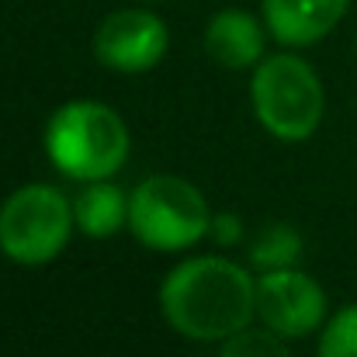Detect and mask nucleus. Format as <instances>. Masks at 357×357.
<instances>
[{
	"mask_svg": "<svg viewBox=\"0 0 357 357\" xmlns=\"http://www.w3.org/2000/svg\"><path fill=\"white\" fill-rule=\"evenodd\" d=\"M163 323L195 344H222L257 323V271L222 253L174 264L156 291Z\"/></svg>",
	"mask_w": 357,
	"mask_h": 357,
	"instance_id": "f257e3e1",
	"label": "nucleus"
},
{
	"mask_svg": "<svg viewBox=\"0 0 357 357\" xmlns=\"http://www.w3.org/2000/svg\"><path fill=\"white\" fill-rule=\"evenodd\" d=\"M42 149L52 170L73 184L112 181L132 156V132L112 105L73 98L49 115L42 128Z\"/></svg>",
	"mask_w": 357,
	"mask_h": 357,
	"instance_id": "f03ea898",
	"label": "nucleus"
},
{
	"mask_svg": "<svg viewBox=\"0 0 357 357\" xmlns=\"http://www.w3.org/2000/svg\"><path fill=\"white\" fill-rule=\"evenodd\" d=\"M250 108L271 139L305 142L323 125L326 87L302 49L267 52L250 70Z\"/></svg>",
	"mask_w": 357,
	"mask_h": 357,
	"instance_id": "7ed1b4c3",
	"label": "nucleus"
},
{
	"mask_svg": "<svg viewBox=\"0 0 357 357\" xmlns=\"http://www.w3.org/2000/svg\"><path fill=\"white\" fill-rule=\"evenodd\" d=\"M212 208L181 174H149L128 191V233L153 253H184L208 239Z\"/></svg>",
	"mask_w": 357,
	"mask_h": 357,
	"instance_id": "20e7f679",
	"label": "nucleus"
},
{
	"mask_svg": "<svg viewBox=\"0 0 357 357\" xmlns=\"http://www.w3.org/2000/svg\"><path fill=\"white\" fill-rule=\"evenodd\" d=\"M73 233V195L59 184H21L0 202V257L17 267L59 260Z\"/></svg>",
	"mask_w": 357,
	"mask_h": 357,
	"instance_id": "39448f33",
	"label": "nucleus"
},
{
	"mask_svg": "<svg viewBox=\"0 0 357 357\" xmlns=\"http://www.w3.org/2000/svg\"><path fill=\"white\" fill-rule=\"evenodd\" d=\"M170 28L149 3L119 7L101 17L94 31V59L119 77H139L167 59Z\"/></svg>",
	"mask_w": 357,
	"mask_h": 357,
	"instance_id": "423d86ee",
	"label": "nucleus"
},
{
	"mask_svg": "<svg viewBox=\"0 0 357 357\" xmlns=\"http://www.w3.org/2000/svg\"><path fill=\"white\" fill-rule=\"evenodd\" d=\"M257 319L284 340H305L330 319L326 288L302 267L257 274Z\"/></svg>",
	"mask_w": 357,
	"mask_h": 357,
	"instance_id": "0eeeda50",
	"label": "nucleus"
},
{
	"mask_svg": "<svg viewBox=\"0 0 357 357\" xmlns=\"http://www.w3.org/2000/svg\"><path fill=\"white\" fill-rule=\"evenodd\" d=\"M354 0H260V17L271 42L284 49H309L330 38Z\"/></svg>",
	"mask_w": 357,
	"mask_h": 357,
	"instance_id": "6e6552de",
	"label": "nucleus"
},
{
	"mask_svg": "<svg viewBox=\"0 0 357 357\" xmlns=\"http://www.w3.org/2000/svg\"><path fill=\"white\" fill-rule=\"evenodd\" d=\"M267 24L260 14L246 10V7H222L208 17L205 24V52L215 66L222 70H253L264 56H267Z\"/></svg>",
	"mask_w": 357,
	"mask_h": 357,
	"instance_id": "1a4fd4ad",
	"label": "nucleus"
},
{
	"mask_svg": "<svg viewBox=\"0 0 357 357\" xmlns=\"http://www.w3.org/2000/svg\"><path fill=\"white\" fill-rule=\"evenodd\" d=\"M73 219L80 236L112 239L115 233L128 229V191H121L115 177L80 184V191L73 195Z\"/></svg>",
	"mask_w": 357,
	"mask_h": 357,
	"instance_id": "9d476101",
	"label": "nucleus"
},
{
	"mask_svg": "<svg viewBox=\"0 0 357 357\" xmlns=\"http://www.w3.org/2000/svg\"><path fill=\"white\" fill-rule=\"evenodd\" d=\"M305 257V236L291 222H271L264 226L246 246V264L264 274V271H281V267H298Z\"/></svg>",
	"mask_w": 357,
	"mask_h": 357,
	"instance_id": "9b49d317",
	"label": "nucleus"
},
{
	"mask_svg": "<svg viewBox=\"0 0 357 357\" xmlns=\"http://www.w3.org/2000/svg\"><path fill=\"white\" fill-rule=\"evenodd\" d=\"M316 357H357V302L330 312L316 333Z\"/></svg>",
	"mask_w": 357,
	"mask_h": 357,
	"instance_id": "f8f14e48",
	"label": "nucleus"
},
{
	"mask_svg": "<svg viewBox=\"0 0 357 357\" xmlns=\"http://www.w3.org/2000/svg\"><path fill=\"white\" fill-rule=\"evenodd\" d=\"M215 357H291V351H288V340L281 333L267 330L264 323L260 326L250 323L246 330H239L229 340H222Z\"/></svg>",
	"mask_w": 357,
	"mask_h": 357,
	"instance_id": "ddd939ff",
	"label": "nucleus"
},
{
	"mask_svg": "<svg viewBox=\"0 0 357 357\" xmlns=\"http://www.w3.org/2000/svg\"><path fill=\"white\" fill-rule=\"evenodd\" d=\"M208 239L215 246H239L246 239V222L236 212H212V226H208Z\"/></svg>",
	"mask_w": 357,
	"mask_h": 357,
	"instance_id": "4468645a",
	"label": "nucleus"
},
{
	"mask_svg": "<svg viewBox=\"0 0 357 357\" xmlns=\"http://www.w3.org/2000/svg\"><path fill=\"white\" fill-rule=\"evenodd\" d=\"M132 3H163V0H132Z\"/></svg>",
	"mask_w": 357,
	"mask_h": 357,
	"instance_id": "2eb2a0df",
	"label": "nucleus"
},
{
	"mask_svg": "<svg viewBox=\"0 0 357 357\" xmlns=\"http://www.w3.org/2000/svg\"><path fill=\"white\" fill-rule=\"evenodd\" d=\"M354 52H357V35H354Z\"/></svg>",
	"mask_w": 357,
	"mask_h": 357,
	"instance_id": "dca6fc26",
	"label": "nucleus"
}]
</instances>
